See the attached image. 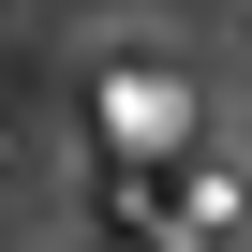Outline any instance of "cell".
Here are the masks:
<instances>
[{
  "mask_svg": "<svg viewBox=\"0 0 252 252\" xmlns=\"http://www.w3.org/2000/svg\"><path fill=\"white\" fill-rule=\"evenodd\" d=\"M104 252H134V237H104Z\"/></svg>",
  "mask_w": 252,
  "mask_h": 252,
  "instance_id": "obj_3",
  "label": "cell"
},
{
  "mask_svg": "<svg viewBox=\"0 0 252 252\" xmlns=\"http://www.w3.org/2000/svg\"><path fill=\"white\" fill-rule=\"evenodd\" d=\"M104 134H119V163H134V178H163V149L193 134V89H178L163 60H134V74H104Z\"/></svg>",
  "mask_w": 252,
  "mask_h": 252,
  "instance_id": "obj_1",
  "label": "cell"
},
{
  "mask_svg": "<svg viewBox=\"0 0 252 252\" xmlns=\"http://www.w3.org/2000/svg\"><path fill=\"white\" fill-rule=\"evenodd\" d=\"M0 178H15V134H0Z\"/></svg>",
  "mask_w": 252,
  "mask_h": 252,
  "instance_id": "obj_2",
  "label": "cell"
}]
</instances>
